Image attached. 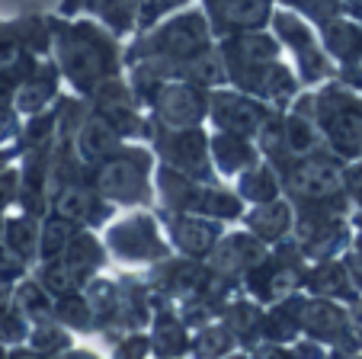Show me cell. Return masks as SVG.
Listing matches in <instances>:
<instances>
[{
	"label": "cell",
	"mask_w": 362,
	"mask_h": 359,
	"mask_svg": "<svg viewBox=\"0 0 362 359\" xmlns=\"http://www.w3.org/2000/svg\"><path fill=\"white\" fill-rule=\"evenodd\" d=\"M218 55L228 81L244 93L263 100L267 106L282 109L298 96V81L279 62V42L273 35L260 33V29L225 35Z\"/></svg>",
	"instance_id": "1"
},
{
	"label": "cell",
	"mask_w": 362,
	"mask_h": 359,
	"mask_svg": "<svg viewBox=\"0 0 362 359\" xmlns=\"http://www.w3.org/2000/svg\"><path fill=\"white\" fill-rule=\"evenodd\" d=\"M52 39H55L58 71L77 90L93 93L106 77H116V71H119L116 42L96 23H87V20L55 23L52 26Z\"/></svg>",
	"instance_id": "2"
},
{
	"label": "cell",
	"mask_w": 362,
	"mask_h": 359,
	"mask_svg": "<svg viewBox=\"0 0 362 359\" xmlns=\"http://www.w3.org/2000/svg\"><path fill=\"white\" fill-rule=\"evenodd\" d=\"M151 170L154 157L144 148H116L96 161L93 190L106 203L119 205H148L151 203Z\"/></svg>",
	"instance_id": "3"
},
{
	"label": "cell",
	"mask_w": 362,
	"mask_h": 359,
	"mask_svg": "<svg viewBox=\"0 0 362 359\" xmlns=\"http://www.w3.org/2000/svg\"><path fill=\"white\" fill-rule=\"evenodd\" d=\"M158 196L170 212H192V215H209L228 222V218H240V196L215 186V180H192L170 167L158 170Z\"/></svg>",
	"instance_id": "4"
},
{
	"label": "cell",
	"mask_w": 362,
	"mask_h": 359,
	"mask_svg": "<svg viewBox=\"0 0 362 359\" xmlns=\"http://www.w3.org/2000/svg\"><path fill=\"white\" fill-rule=\"evenodd\" d=\"M315 125L334 154L356 157L362 151V100L343 87H324L315 96Z\"/></svg>",
	"instance_id": "5"
},
{
	"label": "cell",
	"mask_w": 362,
	"mask_h": 359,
	"mask_svg": "<svg viewBox=\"0 0 362 359\" xmlns=\"http://www.w3.org/2000/svg\"><path fill=\"white\" fill-rule=\"evenodd\" d=\"M209 45H212V29H209L205 13L186 10V13L160 23L158 29H151L148 35H141V42L135 45V58L177 62V58H189L196 52H205Z\"/></svg>",
	"instance_id": "6"
},
{
	"label": "cell",
	"mask_w": 362,
	"mask_h": 359,
	"mask_svg": "<svg viewBox=\"0 0 362 359\" xmlns=\"http://www.w3.org/2000/svg\"><path fill=\"white\" fill-rule=\"evenodd\" d=\"M141 93L148 96L151 109L158 115V122L167 129H189V125H202L205 113H209V90L189 81H177V77H164V81H148L138 84Z\"/></svg>",
	"instance_id": "7"
},
{
	"label": "cell",
	"mask_w": 362,
	"mask_h": 359,
	"mask_svg": "<svg viewBox=\"0 0 362 359\" xmlns=\"http://www.w3.org/2000/svg\"><path fill=\"white\" fill-rule=\"evenodd\" d=\"M282 186L288 196L301 205H317V203H334L343 193V167L337 157L324 154V151H311L305 157H295L286 170H282Z\"/></svg>",
	"instance_id": "8"
},
{
	"label": "cell",
	"mask_w": 362,
	"mask_h": 359,
	"mask_svg": "<svg viewBox=\"0 0 362 359\" xmlns=\"http://www.w3.org/2000/svg\"><path fill=\"white\" fill-rule=\"evenodd\" d=\"M154 148L160 154V164L192 180H215L212 154H209V135L199 125L189 129H167L160 125L154 132Z\"/></svg>",
	"instance_id": "9"
},
{
	"label": "cell",
	"mask_w": 362,
	"mask_h": 359,
	"mask_svg": "<svg viewBox=\"0 0 362 359\" xmlns=\"http://www.w3.org/2000/svg\"><path fill=\"white\" fill-rule=\"evenodd\" d=\"M106 247L112 251V257L125 263H160L164 257H170V244L160 237L158 222L144 212L112 224L106 231Z\"/></svg>",
	"instance_id": "10"
},
{
	"label": "cell",
	"mask_w": 362,
	"mask_h": 359,
	"mask_svg": "<svg viewBox=\"0 0 362 359\" xmlns=\"http://www.w3.org/2000/svg\"><path fill=\"white\" fill-rule=\"evenodd\" d=\"M269 115H273V109L244 90H212L209 93L205 119H212V125L221 132H238V135L253 138L260 135Z\"/></svg>",
	"instance_id": "11"
},
{
	"label": "cell",
	"mask_w": 362,
	"mask_h": 359,
	"mask_svg": "<svg viewBox=\"0 0 362 359\" xmlns=\"http://www.w3.org/2000/svg\"><path fill=\"white\" fill-rule=\"evenodd\" d=\"M298 257H301L298 244L288 247V257H286V247L276 251V253H267V257L244 276L247 292H250L257 302H263V305H273V302H279V298L292 295V289L301 279Z\"/></svg>",
	"instance_id": "12"
},
{
	"label": "cell",
	"mask_w": 362,
	"mask_h": 359,
	"mask_svg": "<svg viewBox=\"0 0 362 359\" xmlns=\"http://www.w3.org/2000/svg\"><path fill=\"white\" fill-rule=\"evenodd\" d=\"M269 20H273L279 42L295 55L301 77H305L308 84L324 81V77L330 74V64H327V58H324V52L317 48L315 35H311V26H305L292 10H279V13H273Z\"/></svg>",
	"instance_id": "13"
},
{
	"label": "cell",
	"mask_w": 362,
	"mask_h": 359,
	"mask_svg": "<svg viewBox=\"0 0 362 359\" xmlns=\"http://www.w3.org/2000/svg\"><path fill=\"white\" fill-rule=\"evenodd\" d=\"M267 253L269 251L260 237H253L250 231H238V234H221L212 251L205 253V260L209 270L231 283V279H244Z\"/></svg>",
	"instance_id": "14"
},
{
	"label": "cell",
	"mask_w": 362,
	"mask_h": 359,
	"mask_svg": "<svg viewBox=\"0 0 362 359\" xmlns=\"http://www.w3.org/2000/svg\"><path fill=\"white\" fill-rule=\"evenodd\" d=\"M209 29L218 35L250 33L267 26L273 16V0H205Z\"/></svg>",
	"instance_id": "15"
},
{
	"label": "cell",
	"mask_w": 362,
	"mask_h": 359,
	"mask_svg": "<svg viewBox=\"0 0 362 359\" xmlns=\"http://www.w3.org/2000/svg\"><path fill=\"white\" fill-rule=\"evenodd\" d=\"M164 222H167V237H170V244L177 247L183 257H192V260H202L205 253L215 247V241L221 237L218 218H209V215L170 212V215H164Z\"/></svg>",
	"instance_id": "16"
},
{
	"label": "cell",
	"mask_w": 362,
	"mask_h": 359,
	"mask_svg": "<svg viewBox=\"0 0 362 359\" xmlns=\"http://www.w3.org/2000/svg\"><path fill=\"white\" fill-rule=\"evenodd\" d=\"M110 205L93 186L81 183V180H62L55 196V215L68 218V222L81 224V228H93V224H103L110 218Z\"/></svg>",
	"instance_id": "17"
},
{
	"label": "cell",
	"mask_w": 362,
	"mask_h": 359,
	"mask_svg": "<svg viewBox=\"0 0 362 359\" xmlns=\"http://www.w3.org/2000/svg\"><path fill=\"white\" fill-rule=\"evenodd\" d=\"M58 77H62V71L52 62H42V64H35V68H29L26 74L20 77V84L13 87V106L29 115L48 109L58 93Z\"/></svg>",
	"instance_id": "18"
},
{
	"label": "cell",
	"mask_w": 362,
	"mask_h": 359,
	"mask_svg": "<svg viewBox=\"0 0 362 359\" xmlns=\"http://www.w3.org/2000/svg\"><path fill=\"white\" fill-rule=\"evenodd\" d=\"M74 132H77L74 151H77V157L87 161V164H96L106 154H112L116 148H122V135H119V129L100 113V109H90L87 119L77 122Z\"/></svg>",
	"instance_id": "19"
},
{
	"label": "cell",
	"mask_w": 362,
	"mask_h": 359,
	"mask_svg": "<svg viewBox=\"0 0 362 359\" xmlns=\"http://www.w3.org/2000/svg\"><path fill=\"white\" fill-rule=\"evenodd\" d=\"M301 331L308 337L315 340H343L349 334V321H346V312L337 305L334 298H305V305H301Z\"/></svg>",
	"instance_id": "20"
},
{
	"label": "cell",
	"mask_w": 362,
	"mask_h": 359,
	"mask_svg": "<svg viewBox=\"0 0 362 359\" xmlns=\"http://www.w3.org/2000/svg\"><path fill=\"white\" fill-rule=\"evenodd\" d=\"M292 205L286 203V199H269V203H257L250 212L244 215V224L247 231H250L253 237H260L263 244H279V241H286L288 231H292Z\"/></svg>",
	"instance_id": "21"
},
{
	"label": "cell",
	"mask_w": 362,
	"mask_h": 359,
	"mask_svg": "<svg viewBox=\"0 0 362 359\" xmlns=\"http://www.w3.org/2000/svg\"><path fill=\"white\" fill-rule=\"evenodd\" d=\"M209 154H212V164L225 176H238L260 161V151L253 148L250 138L238 135V132H221V129L209 138Z\"/></svg>",
	"instance_id": "22"
},
{
	"label": "cell",
	"mask_w": 362,
	"mask_h": 359,
	"mask_svg": "<svg viewBox=\"0 0 362 359\" xmlns=\"http://www.w3.org/2000/svg\"><path fill=\"white\" fill-rule=\"evenodd\" d=\"M62 260H64V266L74 273V279L81 283V289H83V283H87V279H93V273L100 270L103 260H106V247H103L100 241L90 234V231L77 228V234L71 237V244L64 247Z\"/></svg>",
	"instance_id": "23"
},
{
	"label": "cell",
	"mask_w": 362,
	"mask_h": 359,
	"mask_svg": "<svg viewBox=\"0 0 362 359\" xmlns=\"http://www.w3.org/2000/svg\"><path fill=\"white\" fill-rule=\"evenodd\" d=\"M238 196L247 199V203H269L282 193V176L279 170L269 161H257L253 167H247L244 173H238Z\"/></svg>",
	"instance_id": "24"
},
{
	"label": "cell",
	"mask_w": 362,
	"mask_h": 359,
	"mask_svg": "<svg viewBox=\"0 0 362 359\" xmlns=\"http://www.w3.org/2000/svg\"><path fill=\"white\" fill-rule=\"evenodd\" d=\"M305 285L315 295H324V298H346L353 292V279L346 273V263H337V260H317L311 270L305 273Z\"/></svg>",
	"instance_id": "25"
},
{
	"label": "cell",
	"mask_w": 362,
	"mask_h": 359,
	"mask_svg": "<svg viewBox=\"0 0 362 359\" xmlns=\"http://www.w3.org/2000/svg\"><path fill=\"white\" fill-rule=\"evenodd\" d=\"M151 350L160 356H177V353L189 350V337H186V324L173 312H160L151 321Z\"/></svg>",
	"instance_id": "26"
},
{
	"label": "cell",
	"mask_w": 362,
	"mask_h": 359,
	"mask_svg": "<svg viewBox=\"0 0 362 359\" xmlns=\"http://www.w3.org/2000/svg\"><path fill=\"white\" fill-rule=\"evenodd\" d=\"M13 305L26 314L29 321H48L55 308V295L39 283V279H16L13 285Z\"/></svg>",
	"instance_id": "27"
},
{
	"label": "cell",
	"mask_w": 362,
	"mask_h": 359,
	"mask_svg": "<svg viewBox=\"0 0 362 359\" xmlns=\"http://www.w3.org/2000/svg\"><path fill=\"white\" fill-rule=\"evenodd\" d=\"M39 228L42 224L35 222V215H16V218H7L4 222V244L10 251H16L26 263H33L39 257Z\"/></svg>",
	"instance_id": "28"
},
{
	"label": "cell",
	"mask_w": 362,
	"mask_h": 359,
	"mask_svg": "<svg viewBox=\"0 0 362 359\" xmlns=\"http://www.w3.org/2000/svg\"><path fill=\"white\" fill-rule=\"evenodd\" d=\"M77 228L81 224L68 222V218L62 215H52L45 224L39 228V257L48 260V257H62L64 247L71 244V237L77 234Z\"/></svg>",
	"instance_id": "29"
},
{
	"label": "cell",
	"mask_w": 362,
	"mask_h": 359,
	"mask_svg": "<svg viewBox=\"0 0 362 359\" xmlns=\"http://www.w3.org/2000/svg\"><path fill=\"white\" fill-rule=\"evenodd\" d=\"M225 324L238 340L257 337V334H260V324H263V312L257 305H250V302H238V305H228Z\"/></svg>",
	"instance_id": "30"
},
{
	"label": "cell",
	"mask_w": 362,
	"mask_h": 359,
	"mask_svg": "<svg viewBox=\"0 0 362 359\" xmlns=\"http://www.w3.org/2000/svg\"><path fill=\"white\" fill-rule=\"evenodd\" d=\"M234 343H238V337L228 331V324H205L189 343V350L199 353V356H221V353H231Z\"/></svg>",
	"instance_id": "31"
},
{
	"label": "cell",
	"mask_w": 362,
	"mask_h": 359,
	"mask_svg": "<svg viewBox=\"0 0 362 359\" xmlns=\"http://www.w3.org/2000/svg\"><path fill=\"white\" fill-rule=\"evenodd\" d=\"M324 39H327V48L340 58H349L356 55V45L362 42L359 29L349 26V23H334V20H324Z\"/></svg>",
	"instance_id": "32"
},
{
	"label": "cell",
	"mask_w": 362,
	"mask_h": 359,
	"mask_svg": "<svg viewBox=\"0 0 362 359\" xmlns=\"http://www.w3.org/2000/svg\"><path fill=\"white\" fill-rule=\"evenodd\" d=\"M26 340H33V353H58L71 346V337L62 327H55V318L35 321V331H29Z\"/></svg>",
	"instance_id": "33"
},
{
	"label": "cell",
	"mask_w": 362,
	"mask_h": 359,
	"mask_svg": "<svg viewBox=\"0 0 362 359\" xmlns=\"http://www.w3.org/2000/svg\"><path fill=\"white\" fill-rule=\"evenodd\" d=\"M26 337H29V318L26 314H23L13 302L0 305V343L16 346L20 340H26Z\"/></svg>",
	"instance_id": "34"
},
{
	"label": "cell",
	"mask_w": 362,
	"mask_h": 359,
	"mask_svg": "<svg viewBox=\"0 0 362 359\" xmlns=\"http://www.w3.org/2000/svg\"><path fill=\"white\" fill-rule=\"evenodd\" d=\"M186 0H138V26L141 29H151L154 26V20H160V16H167L170 10L183 7Z\"/></svg>",
	"instance_id": "35"
},
{
	"label": "cell",
	"mask_w": 362,
	"mask_h": 359,
	"mask_svg": "<svg viewBox=\"0 0 362 359\" xmlns=\"http://www.w3.org/2000/svg\"><path fill=\"white\" fill-rule=\"evenodd\" d=\"M20 135V109L13 103H0V144L13 142Z\"/></svg>",
	"instance_id": "36"
},
{
	"label": "cell",
	"mask_w": 362,
	"mask_h": 359,
	"mask_svg": "<svg viewBox=\"0 0 362 359\" xmlns=\"http://www.w3.org/2000/svg\"><path fill=\"white\" fill-rule=\"evenodd\" d=\"M16 196H20V170L0 167V209H7Z\"/></svg>",
	"instance_id": "37"
},
{
	"label": "cell",
	"mask_w": 362,
	"mask_h": 359,
	"mask_svg": "<svg viewBox=\"0 0 362 359\" xmlns=\"http://www.w3.org/2000/svg\"><path fill=\"white\" fill-rule=\"evenodd\" d=\"M346 273L349 279H353L356 285H362V237L353 244V251H349V260H346Z\"/></svg>",
	"instance_id": "38"
},
{
	"label": "cell",
	"mask_w": 362,
	"mask_h": 359,
	"mask_svg": "<svg viewBox=\"0 0 362 359\" xmlns=\"http://www.w3.org/2000/svg\"><path fill=\"white\" fill-rule=\"evenodd\" d=\"M148 350H151V340L141 337V334H129V340H125L122 346H116L119 356H129V353H138V356H141V353H148Z\"/></svg>",
	"instance_id": "39"
},
{
	"label": "cell",
	"mask_w": 362,
	"mask_h": 359,
	"mask_svg": "<svg viewBox=\"0 0 362 359\" xmlns=\"http://www.w3.org/2000/svg\"><path fill=\"white\" fill-rule=\"evenodd\" d=\"M343 186H349V193L362 203V164H356V167H349L343 173Z\"/></svg>",
	"instance_id": "40"
},
{
	"label": "cell",
	"mask_w": 362,
	"mask_h": 359,
	"mask_svg": "<svg viewBox=\"0 0 362 359\" xmlns=\"http://www.w3.org/2000/svg\"><path fill=\"white\" fill-rule=\"evenodd\" d=\"M346 74H349V81L359 84V87H362V52L349 55V68H346Z\"/></svg>",
	"instance_id": "41"
},
{
	"label": "cell",
	"mask_w": 362,
	"mask_h": 359,
	"mask_svg": "<svg viewBox=\"0 0 362 359\" xmlns=\"http://www.w3.org/2000/svg\"><path fill=\"white\" fill-rule=\"evenodd\" d=\"M0 167H7V154H0Z\"/></svg>",
	"instance_id": "42"
},
{
	"label": "cell",
	"mask_w": 362,
	"mask_h": 359,
	"mask_svg": "<svg viewBox=\"0 0 362 359\" xmlns=\"http://www.w3.org/2000/svg\"><path fill=\"white\" fill-rule=\"evenodd\" d=\"M0 244H4V222H0Z\"/></svg>",
	"instance_id": "43"
},
{
	"label": "cell",
	"mask_w": 362,
	"mask_h": 359,
	"mask_svg": "<svg viewBox=\"0 0 362 359\" xmlns=\"http://www.w3.org/2000/svg\"><path fill=\"white\" fill-rule=\"evenodd\" d=\"M4 353H7V343H0V356H4Z\"/></svg>",
	"instance_id": "44"
},
{
	"label": "cell",
	"mask_w": 362,
	"mask_h": 359,
	"mask_svg": "<svg viewBox=\"0 0 362 359\" xmlns=\"http://www.w3.org/2000/svg\"><path fill=\"white\" fill-rule=\"evenodd\" d=\"M356 222H359V228H362V215H359V218H356Z\"/></svg>",
	"instance_id": "45"
}]
</instances>
